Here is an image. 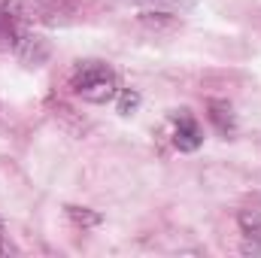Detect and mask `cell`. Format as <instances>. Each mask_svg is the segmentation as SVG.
I'll use <instances>...</instances> for the list:
<instances>
[{
	"mask_svg": "<svg viewBox=\"0 0 261 258\" xmlns=\"http://www.w3.org/2000/svg\"><path fill=\"white\" fill-rule=\"evenodd\" d=\"M67 216H70L76 225H82V228H85V225H100V216H97V213H88L85 207H67Z\"/></svg>",
	"mask_w": 261,
	"mask_h": 258,
	"instance_id": "obj_8",
	"label": "cell"
},
{
	"mask_svg": "<svg viewBox=\"0 0 261 258\" xmlns=\"http://www.w3.org/2000/svg\"><path fill=\"white\" fill-rule=\"evenodd\" d=\"M15 252V243L9 240V231H6V225L0 222V255H12Z\"/></svg>",
	"mask_w": 261,
	"mask_h": 258,
	"instance_id": "obj_9",
	"label": "cell"
},
{
	"mask_svg": "<svg viewBox=\"0 0 261 258\" xmlns=\"http://www.w3.org/2000/svg\"><path fill=\"white\" fill-rule=\"evenodd\" d=\"M28 12L24 15H31V18H37V21H46V24H67V21H73V15H76V0H28Z\"/></svg>",
	"mask_w": 261,
	"mask_h": 258,
	"instance_id": "obj_4",
	"label": "cell"
},
{
	"mask_svg": "<svg viewBox=\"0 0 261 258\" xmlns=\"http://www.w3.org/2000/svg\"><path fill=\"white\" fill-rule=\"evenodd\" d=\"M237 225H240L243 237L252 243V249H261V194H252V197L240 207Z\"/></svg>",
	"mask_w": 261,
	"mask_h": 258,
	"instance_id": "obj_5",
	"label": "cell"
},
{
	"mask_svg": "<svg viewBox=\"0 0 261 258\" xmlns=\"http://www.w3.org/2000/svg\"><path fill=\"white\" fill-rule=\"evenodd\" d=\"M206 110H210V122L216 125V131L231 134V131L237 128V116H234V107L228 100H210Z\"/></svg>",
	"mask_w": 261,
	"mask_h": 258,
	"instance_id": "obj_6",
	"label": "cell"
},
{
	"mask_svg": "<svg viewBox=\"0 0 261 258\" xmlns=\"http://www.w3.org/2000/svg\"><path fill=\"white\" fill-rule=\"evenodd\" d=\"M170 143L173 149L179 152H197L200 143H203V128L197 125V119L189 110H179L173 119H170Z\"/></svg>",
	"mask_w": 261,
	"mask_h": 258,
	"instance_id": "obj_2",
	"label": "cell"
},
{
	"mask_svg": "<svg viewBox=\"0 0 261 258\" xmlns=\"http://www.w3.org/2000/svg\"><path fill=\"white\" fill-rule=\"evenodd\" d=\"M12 49H15V55L24 61V64H34L40 67L49 55H52V49H49V43L40 37V34H34V31H28V28H15L12 31V43H9Z\"/></svg>",
	"mask_w": 261,
	"mask_h": 258,
	"instance_id": "obj_3",
	"label": "cell"
},
{
	"mask_svg": "<svg viewBox=\"0 0 261 258\" xmlns=\"http://www.w3.org/2000/svg\"><path fill=\"white\" fill-rule=\"evenodd\" d=\"M125 3L143 9V12H179V9L192 6V0H125Z\"/></svg>",
	"mask_w": 261,
	"mask_h": 258,
	"instance_id": "obj_7",
	"label": "cell"
},
{
	"mask_svg": "<svg viewBox=\"0 0 261 258\" xmlns=\"http://www.w3.org/2000/svg\"><path fill=\"white\" fill-rule=\"evenodd\" d=\"M70 91L76 97H82L85 104H97V107H107V104H116L119 94H122V79L107 61H97V58H85V61H76V67L70 70Z\"/></svg>",
	"mask_w": 261,
	"mask_h": 258,
	"instance_id": "obj_1",
	"label": "cell"
}]
</instances>
